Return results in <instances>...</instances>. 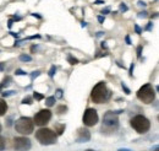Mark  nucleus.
<instances>
[{
  "instance_id": "nucleus-1",
  "label": "nucleus",
  "mask_w": 159,
  "mask_h": 151,
  "mask_svg": "<svg viewBox=\"0 0 159 151\" xmlns=\"http://www.w3.org/2000/svg\"><path fill=\"white\" fill-rule=\"evenodd\" d=\"M109 97H110V91L108 90V87H107V85H105V82H98L96 86H94V89L92 90V92H91V98H92V101L94 102V103H104V102H107L108 100H109Z\"/></svg>"
},
{
  "instance_id": "nucleus-2",
  "label": "nucleus",
  "mask_w": 159,
  "mask_h": 151,
  "mask_svg": "<svg viewBox=\"0 0 159 151\" xmlns=\"http://www.w3.org/2000/svg\"><path fill=\"white\" fill-rule=\"evenodd\" d=\"M36 139L42 145H53L57 143L58 135L49 128H40L39 130H37L36 133Z\"/></svg>"
},
{
  "instance_id": "nucleus-3",
  "label": "nucleus",
  "mask_w": 159,
  "mask_h": 151,
  "mask_svg": "<svg viewBox=\"0 0 159 151\" xmlns=\"http://www.w3.org/2000/svg\"><path fill=\"white\" fill-rule=\"evenodd\" d=\"M33 128H34V123H33V119H31L30 117H21L15 123L16 132L20 133V134H23V135L32 134Z\"/></svg>"
},
{
  "instance_id": "nucleus-4",
  "label": "nucleus",
  "mask_w": 159,
  "mask_h": 151,
  "mask_svg": "<svg viewBox=\"0 0 159 151\" xmlns=\"http://www.w3.org/2000/svg\"><path fill=\"white\" fill-rule=\"evenodd\" d=\"M119 128V118L114 112H107L103 118V127L102 130L104 132H115Z\"/></svg>"
},
{
  "instance_id": "nucleus-5",
  "label": "nucleus",
  "mask_w": 159,
  "mask_h": 151,
  "mask_svg": "<svg viewBox=\"0 0 159 151\" xmlns=\"http://www.w3.org/2000/svg\"><path fill=\"white\" fill-rule=\"evenodd\" d=\"M131 127L139 134H144L149 130L151 128V122L144 117V115H136L131 119Z\"/></svg>"
},
{
  "instance_id": "nucleus-6",
  "label": "nucleus",
  "mask_w": 159,
  "mask_h": 151,
  "mask_svg": "<svg viewBox=\"0 0 159 151\" xmlns=\"http://www.w3.org/2000/svg\"><path fill=\"white\" fill-rule=\"evenodd\" d=\"M137 97L139 100H141L143 103H152L156 98V92H154V89L151 84H146L143 85L139 91H137Z\"/></svg>"
},
{
  "instance_id": "nucleus-7",
  "label": "nucleus",
  "mask_w": 159,
  "mask_h": 151,
  "mask_svg": "<svg viewBox=\"0 0 159 151\" xmlns=\"http://www.w3.org/2000/svg\"><path fill=\"white\" fill-rule=\"evenodd\" d=\"M98 113L94 108H87L83 113V124L86 127H94L97 123H98Z\"/></svg>"
},
{
  "instance_id": "nucleus-8",
  "label": "nucleus",
  "mask_w": 159,
  "mask_h": 151,
  "mask_svg": "<svg viewBox=\"0 0 159 151\" xmlns=\"http://www.w3.org/2000/svg\"><path fill=\"white\" fill-rule=\"evenodd\" d=\"M50 119H52V112L49 110H40L39 112L34 115L33 123L38 127H43V125L48 124Z\"/></svg>"
},
{
  "instance_id": "nucleus-9",
  "label": "nucleus",
  "mask_w": 159,
  "mask_h": 151,
  "mask_svg": "<svg viewBox=\"0 0 159 151\" xmlns=\"http://www.w3.org/2000/svg\"><path fill=\"white\" fill-rule=\"evenodd\" d=\"M14 149L16 151H28L31 149V140L25 136H17L14 139Z\"/></svg>"
},
{
  "instance_id": "nucleus-10",
  "label": "nucleus",
  "mask_w": 159,
  "mask_h": 151,
  "mask_svg": "<svg viewBox=\"0 0 159 151\" xmlns=\"http://www.w3.org/2000/svg\"><path fill=\"white\" fill-rule=\"evenodd\" d=\"M91 139V134L87 129L84 128H80L77 130V140L80 143H83V141H88Z\"/></svg>"
},
{
  "instance_id": "nucleus-11",
  "label": "nucleus",
  "mask_w": 159,
  "mask_h": 151,
  "mask_svg": "<svg viewBox=\"0 0 159 151\" xmlns=\"http://www.w3.org/2000/svg\"><path fill=\"white\" fill-rule=\"evenodd\" d=\"M6 111H7V105H6V102H5L2 98H0V117L6 113Z\"/></svg>"
},
{
  "instance_id": "nucleus-12",
  "label": "nucleus",
  "mask_w": 159,
  "mask_h": 151,
  "mask_svg": "<svg viewBox=\"0 0 159 151\" xmlns=\"http://www.w3.org/2000/svg\"><path fill=\"white\" fill-rule=\"evenodd\" d=\"M54 128H55V132H57L55 134L57 135H61L64 133V130H65V125L64 124H55Z\"/></svg>"
},
{
  "instance_id": "nucleus-13",
  "label": "nucleus",
  "mask_w": 159,
  "mask_h": 151,
  "mask_svg": "<svg viewBox=\"0 0 159 151\" xmlns=\"http://www.w3.org/2000/svg\"><path fill=\"white\" fill-rule=\"evenodd\" d=\"M54 103H55V97H48L47 101H45V105H47L48 107L54 106Z\"/></svg>"
},
{
  "instance_id": "nucleus-14",
  "label": "nucleus",
  "mask_w": 159,
  "mask_h": 151,
  "mask_svg": "<svg viewBox=\"0 0 159 151\" xmlns=\"http://www.w3.org/2000/svg\"><path fill=\"white\" fill-rule=\"evenodd\" d=\"M66 111H67V107H66L65 105H62V106H59V107L57 108V112H58V114L66 113Z\"/></svg>"
},
{
  "instance_id": "nucleus-15",
  "label": "nucleus",
  "mask_w": 159,
  "mask_h": 151,
  "mask_svg": "<svg viewBox=\"0 0 159 151\" xmlns=\"http://www.w3.org/2000/svg\"><path fill=\"white\" fill-rule=\"evenodd\" d=\"M67 60H69V63H70L71 65H76V64L79 63V60H77L76 58L71 57V56H69V58H67Z\"/></svg>"
},
{
  "instance_id": "nucleus-16",
  "label": "nucleus",
  "mask_w": 159,
  "mask_h": 151,
  "mask_svg": "<svg viewBox=\"0 0 159 151\" xmlns=\"http://www.w3.org/2000/svg\"><path fill=\"white\" fill-rule=\"evenodd\" d=\"M22 103H23V105H26V103H27V105H31V103H32V97H28V96L25 97V98L22 100Z\"/></svg>"
},
{
  "instance_id": "nucleus-17",
  "label": "nucleus",
  "mask_w": 159,
  "mask_h": 151,
  "mask_svg": "<svg viewBox=\"0 0 159 151\" xmlns=\"http://www.w3.org/2000/svg\"><path fill=\"white\" fill-rule=\"evenodd\" d=\"M5 149V140L2 136H0V151H2Z\"/></svg>"
},
{
  "instance_id": "nucleus-18",
  "label": "nucleus",
  "mask_w": 159,
  "mask_h": 151,
  "mask_svg": "<svg viewBox=\"0 0 159 151\" xmlns=\"http://www.w3.org/2000/svg\"><path fill=\"white\" fill-rule=\"evenodd\" d=\"M33 97L36 98V100H43V95H40V94H38V92H34V95H33Z\"/></svg>"
},
{
  "instance_id": "nucleus-19",
  "label": "nucleus",
  "mask_w": 159,
  "mask_h": 151,
  "mask_svg": "<svg viewBox=\"0 0 159 151\" xmlns=\"http://www.w3.org/2000/svg\"><path fill=\"white\" fill-rule=\"evenodd\" d=\"M20 59L21 60H27V61H30V60H31V57H30V56H21Z\"/></svg>"
},
{
  "instance_id": "nucleus-20",
  "label": "nucleus",
  "mask_w": 159,
  "mask_h": 151,
  "mask_svg": "<svg viewBox=\"0 0 159 151\" xmlns=\"http://www.w3.org/2000/svg\"><path fill=\"white\" fill-rule=\"evenodd\" d=\"M55 70H57V68H55V66H52V69H50V73H49V75H50V76L54 75V71H55Z\"/></svg>"
},
{
  "instance_id": "nucleus-21",
  "label": "nucleus",
  "mask_w": 159,
  "mask_h": 151,
  "mask_svg": "<svg viewBox=\"0 0 159 151\" xmlns=\"http://www.w3.org/2000/svg\"><path fill=\"white\" fill-rule=\"evenodd\" d=\"M120 9H121V10H124V11H126V10H127V7H126V5H124V4H121V6H120Z\"/></svg>"
},
{
  "instance_id": "nucleus-22",
  "label": "nucleus",
  "mask_w": 159,
  "mask_h": 151,
  "mask_svg": "<svg viewBox=\"0 0 159 151\" xmlns=\"http://www.w3.org/2000/svg\"><path fill=\"white\" fill-rule=\"evenodd\" d=\"M122 89H124V90L126 91V94H130V90H129V89H127V87H126V86H125L124 84H122Z\"/></svg>"
},
{
  "instance_id": "nucleus-23",
  "label": "nucleus",
  "mask_w": 159,
  "mask_h": 151,
  "mask_svg": "<svg viewBox=\"0 0 159 151\" xmlns=\"http://www.w3.org/2000/svg\"><path fill=\"white\" fill-rule=\"evenodd\" d=\"M141 49H142V47H139V48H137V56H139V58L141 57Z\"/></svg>"
},
{
  "instance_id": "nucleus-24",
  "label": "nucleus",
  "mask_w": 159,
  "mask_h": 151,
  "mask_svg": "<svg viewBox=\"0 0 159 151\" xmlns=\"http://www.w3.org/2000/svg\"><path fill=\"white\" fill-rule=\"evenodd\" d=\"M86 151H94V150H91V149H89V150H86Z\"/></svg>"
},
{
  "instance_id": "nucleus-25",
  "label": "nucleus",
  "mask_w": 159,
  "mask_h": 151,
  "mask_svg": "<svg viewBox=\"0 0 159 151\" xmlns=\"http://www.w3.org/2000/svg\"><path fill=\"white\" fill-rule=\"evenodd\" d=\"M0 132H1V124H0Z\"/></svg>"
}]
</instances>
